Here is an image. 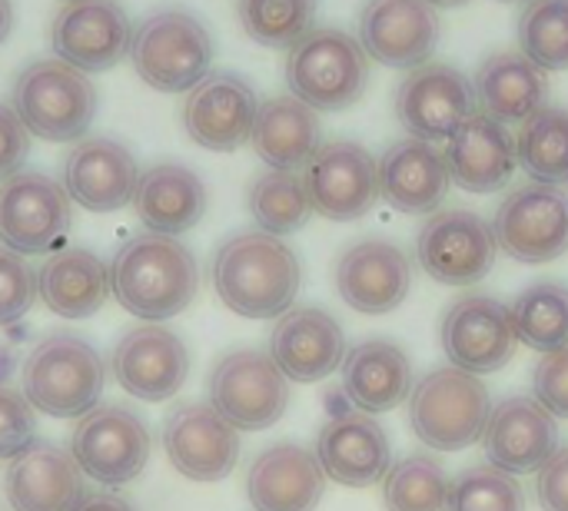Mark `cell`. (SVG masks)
Segmentation results:
<instances>
[{
  "instance_id": "484cf974",
  "label": "cell",
  "mask_w": 568,
  "mask_h": 511,
  "mask_svg": "<svg viewBox=\"0 0 568 511\" xmlns=\"http://www.w3.org/2000/svg\"><path fill=\"white\" fill-rule=\"evenodd\" d=\"M446 166H449V180L476 196L496 193L503 186H509L519 156H516V133L486 116V113H473L449 140H446Z\"/></svg>"
},
{
  "instance_id": "6da1fadb",
  "label": "cell",
  "mask_w": 568,
  "mask_h": 511,
  "mask_svg": "<svg viewBox=\"0 0 568 511\" xmlns=\"http://www.w3.org/2000/svg\"><path fill=\"white\" fill-rule=\"evenodd\" d=\"M210 279L226 309L246 319H276L293 309L303 283L296 253L263 229L230 236L210 266Z\"/></svg>"
},
{
  "instance_id": "2e32d148",
  "label": "cell",
  "mask_w": 568,
  "mask_h": 511,
  "mask_svg": "<svg viewBox=\"0 0 568 511\" xmlns=\"http://www.w3.org/2000/svg\"><path fill=\"white\" fill-rule=\"evenodd\" d=\"M439 37V10L429 0H366L359 10L356 40L383 67L413 70L429 63Z\"/></svg>"
},
{
  "instance_id": "f35d334b",
  "label": "cell",
  "mask_w": 568,
  "mask_h": 511,
  "mask_svg": "<svg viewBox=\"0 0 568 511\" xmlns=\"http://www.w3.org/2000/svg\"><path fill=\"white\" fill-rule=\"evenodd\" d=\"M320 0H240L236 13L250 40L273 50H290L316 27Z\"/></svg>"
},
{
  "instance_id": "83f0119b",
  "label": "cell",
  "mask_w": 568,
  "mask_h": 511,
  "mask_svg": "<svg viewBox=\"0 0 568 511\" xmlns=\"http://www.w3.org/2000/svg\"><path fill=\"white\" fill-rule=\"evenodd\" d=\"M326 492V472L316 452L296 442H276L256 456L246 476V495L256 511H313Z\"/></svg>"
},
{
  "instance_id": "7402d4cb",
  "label": "cell",
  "mask_w": 568,
  "mask_h": 511,
  "mask_svg": "<svg viewBox=\"0 0 568 511\" xmlns=\"http://www.w3.org/2000/svg\"><path fill=\"white\" fill-rule=\"evenodd\" d=\"M489 466L509 476L539 472L559 449V422L529 396L503 399L483 432Z\"/></svg>"
},
{
  "instance_id": "603a6c76",
  "label": "cell",
  "mask_w": 568,
  "mask_h": 511,
  "mask_svg": "<svg viewBox=\"0 0 568 511\" xmlns=\"http://www.w3.org/2000/svg\"><path fill=\"white\" fill-rule=\"evenodd\" d=\"M136 180L133 153L110 136H80L63 160V190L90 213H113L133 203Z\"/></svg>"
},
{
  "instance_id": "9a60e30c",
  "label": "cell",
  "mask_w": 568,
  "mask_h": 511,
  "mask_svg": "<svg viewBox=\"0 0 568 511\" xmlns=\"http://www.w3.org/2000/svg\"><path fill=\"white\" fill-rule=\"evenodd\" d=\"M443 349L463 372H499L516 356V329L509 306L489 293H469L456 299L443 316Z\"/></svg>"
},
{
  "instance_id": "cb8c5ba5",
  "label": "cell",
  "mask_w": 568,
  "mask_h": 511,
  "mask_svg": "<svg viewBox=\"0 0 568 511\" xmlns=\"http://www.w3.org/2000/svg\"><path fill=\"white\" fill-rule=\"evenodd\" d=\"M270 356L293 382H320L346 359L343 326L316 306L286 309L270 336Z\"/></svg>"
},
{
  "instance_id": "b9f144b4",
  "label": "cell",
  "mask_w": 568,
  "mask_h": 511,
  "mask_svg": "<svg viewBox=\"0 0 568 511\" xmlns=\"http://www.w3.org/2000/svg\"><path fill=\"white\" fill-rule=\"evenodd\" d=\"M33 299H37V273L27 266V256L0 246V326L23 319Z\"/></svg>"
},
{
  "instance_id": "60d3db41",
  "label": "cell",
  "mask_w": 568,
  "mask_h": 511,
  "mask_svg": "<svg viewBox=\"0 0 568 511\" xmlns=\"http://www.w3.org/2000/svg\"><path fill=\"white\" fill-rule=\"evenodd\" d=\"M446 511H526V492L516 476L496 466H476L449 482Z\"/></svg>"
},
{
  "instance_id": "f546056e",
  "label": "cell",
  "mask_w": 568,
  "mask_h": 511,
  "mask_svg": "<svg viewBox=\"0 0 568 511\" xmlns=\"http://www.w3.org/2000/svg\"><path fill=\"white\" fill-rule=\"evenodd\" d=\"M476 110L513 126L526 123L549 100V76L523 50H503L479 63L473 76Z\"/></svg>"
},
{
  "instance_id": "1f68e13d",
  "label": "cell",
  "mask_w": 568,
  "mask_h": 511,
  "mask_svg": "<svg viewBox=\"0 0 568 511\" xmlns=\"http://www.w3.org/2000/svg\"><path fill=\"white\" fill-rule=\"evenodd\" d=\"M133 209L150 233L180 236L203 219L206 186L183 163H156L140 173L133 190Z\"/></svg>"
},
{
  "instance_id": "52a82bcc",
  "label": "cell",
  "mask_w": 568,
  "mask_h": 511,
  "mask_svg": "<svg viewBox=\"0 0 568 511\" xmlns=\"http://www.w3.org/2000/svg\"><path fill=\"white\" fill-rule=\"evenodd\" d=\"M489 412V389L479 382V376L456 366L433 369L409 392V426L423 446L439 452H459L479 442Z\"/></svg>"
},
{
  "instance_id": "7c38bea8",
  "label": "cell",
  "mask_w": 568,
  "mask_h": 511,
  "mask_svg": "<svg viewBox=\"0 0 568 511\" xmlns=\"http://www.w3.org/2000/svg\"><path fill=\"white\" fill-rule=\"evenodd\" d=\"M70 229L63 183L40 170H17L0 180V246L20 256L50 253Z\"/></svg>"
},
{
  "instance_id": "ee69618b",
  "label": "cell",
  "mask_w": 568,
  "mask_h": 511,
  "mask_svg": "<svg viewBox=\"0 0 568 511\" xmlns=\"http://www.w3.org/2000/svg\"><path fill=\"white\" fill-rule=\"evenodd\" d=\"M536 402L556 419H568V346L546 352L532 372Z\"/></svg>"
},
{
  "instance_id": "e0dca14e",
  "label": "cell",
  "mask_w": 568,
  "mask_h": 511,
  "mask_svg": "<svg viewBox=\"0 0 568 511\" xmlns=\"http://www.w3.org/2000/svg\"><path fill=\"white\" fill-rule=\"evenodd\" d=\"M133 23L116 0H67L50 23V47L57 60L103 73L116 67L130 50Z\"/></svg>"
},
{
  "instance_id": "4fadbf2b",
  "label": "cell",
  "mask_w": 568,
  "mask_h": 511,
  "mask_svg": "<svg viewBox=\"0 0 568 511\" xmlns=\"http://www.w3.org/2000/svg\"><path fill=\"white\" fill-rule=\"evenodd\" d=\"M476 113L473 80L453 67L429 60L413 67L396 86V116L403 130L426 143H446Z\"/></svg>"
},
{
  "instance_id": "4dcf8cb0",
  "label": "cell",
  "mask_w": 568,
  "mask_h": 511,
  "mask_svg": "<svg viewBox=\"0 0 568 511\" xmlns=\"http://www.w3.org/2000/svg\"><path fill=\"white\" fill-rule=\"evenodd\" d=\"M339 372L346 399L369 416L403 406L413 392V362L396 343L386 339H366L353 346Z\"/></svg>"
},
{
  "instance_id": "e575fe53",
  "label": "cell",
  "mask_w": 568,
  "mask_h": 511,
  "mask_svg": "<svg viewBox=\"0 0 568 511\" xmlns=\"http://www.w3.org/2000/svg\"><path fill=\"white\" fill-rule=\"evenodd\" d=\"M516 156L536 183L568 190V110L546 103L519 123Z\"/></svg>"
},
{
  "instance_id": "3957f363",
  "label": "cell",
  "mask_w": 568,
  "mask_h": 511,
  "mask_svg": "<svg viewBox=\"0 0 568 511\" xmlns=\"http://www.w3.org/2000/svg\"><path fill=\"white\" fill-rule=\"evenodd\" d=\"M126 57L146 86L160 93H190L213 67V37L190 10L166 7L133 30Z\"/></svg>"
},
{
  "instance_id": "5bb4252c",
  "label": "cell",
  "mask_w": 568,
  "mask_h": 511,
  "mask_svg": "<svg viewBox=\"0 0 568 511\" xmlns=\"http://www.w3.org/2000/svg\"><path fill=\"white\" fill-rule=\"evenodd\" d=\"M303 170L313 213L333 223H353L366 216L379 200L376 156L356 140L323 143Z\"/></svg>"
},
{
  "instance_id": "ab89813d",
  "label": "cell",
  "mask_w": 568,
  "mask_h": 511,
  "mask_svg": "<svg viewBox=\"0 0 568 511\" xmlns=\"http://www.w3.org/2000/svg\"><path fill=\"white\" fill-rule=\"evenodd\" d=\"M516 40L539 70H568V0H526Z\"/></svg>"
},
{
  "instance_id": "ac0fdd59",
  "label": "cell",
  "mask_w": 568,
  "mask_h": 511,
  "mask_svg": "<svg viewBox=\"0 0 568 511\" xmlns=\"http://www.w3.org/2000/svg\"><path fill=\"white\" fill-rule=\"evenodd\" d=\"M260 100L253 86L230 73H206L183 103V130L186 136L213 153H233L243 143H250L253 120H256Z\"/></svg>"
},
{
  "instance_id": "c3c4849f",
  "label": "cell",
  "mask_w": 568,
  "mask_h": 511,
  "mask_svg": "<svg viewBox=\"0 0 568 511\" xmlns=\"http://www.w3.org/2000/svg\"><path fill=\"white\" fill-rule=\"evenodd\" d=\"M10 30H13V3L0 0V43L10 37Z\"/></svg>"
},
{
  "instance_id": "4316f807",
  "label": "cell",
  "mask_w": 568,
  "mask_h": 511,
  "mask_svg": "<svg viewBox=\"0 0 568 511\" xmlns=\"http://www.w3.org/2000/svg\"><path fill=\"white\" fill-rule=\"evenodd\" d=\"M316 459L326 479L349 489H369L389 472L393 449L386 429L369 412H339L323 426Z\"/></svg>"
},
{
  "instance_id": "f907efd6",
  "label": "cell",
  "mask_w": 568,
  "mask_h": 511,
  "mask_svg": "<svg viewBox=\"0 0 568 511\" xmlns=\"http://www.w3.org/2000/svg\"><path fill=\"white\" fill-rule=\"evenodd\" d=\"M503 3H519V0H503Z\"/></svg>"
},
{
  "instance_id": "8fae6325",
  "label": "cell",
  "mask_w": 568,
  "mask_h": 511,
  "mask_svg": "<svg viewBox=\"0 0 568 511\" xmlns=\"http://www.w3.org/2000/svg\"><path fill=\"white\" fill-rule=\"evenodd\" d=\"M70 456L93 482L130 486L150 459V432L126 406H93L70 436Z\"/></svg>"
},
{
  "instance_id": "277c9868",
  "label": "cell",
  "mask_w": 568,
  "mask_h": 511,
  "mask_svg": "<svg viewBox=\"0 0 568 511\" xmlns=\"http://www.w3.org/2000/svg\"><path fill=\"white\" fill-rule=\"evenodd\" d=\"M10 106L30 136L77 143L97 116V86L63 60H33L13 80Z\"/></svg>"
},
{
  "instance_id": "5b68a950",
  "label": "cell",
  "mask_w": 568,
  "mask_h": 511,
  "mask_svg": "<svg viewBox=\"0 0 568 511\" xmlns=\"http://www.w3.org/2000/svg\"><path fill=\"white\" fill-rule=\"evenodd\" d=\"M20 382L33 409L53 419H80L100 402L106 366L87 339L73 333H57L33 346L23 362Z\"/></svg>"
},
{
  "instance_id": "bcb514c9",
  "label": "cell",
  "mask_w": 568,
  "mask_h": 511,
  "mask_svg": "<svg viewBox=\"0 0 568 511\" xmlns=\"http://www.w3.org/2000/svg\"><path fill=\"white\" fill-rule=\"evenodd\" d=\"M536 495L546 511H568V446L556 449V456L539 469Z\"/></svg>"
},
{
  "instance_id": "74e56055",
  "label": "cell",
  "mask_w": 568,
  "mask_h": 511,
  "mask_svg": "<svg viewBox=\"0 0 568 511\" xmlns=\"http://www.w3.org/2000/svg\"><path fill=\"white\" fill-rule=\"evenodd\" d=\"M386 511H446L449 476L433 456H409L383 476Z\"/></svg>"
},
{
  "instance_id": "30bf717a",
  "label": "cell",
  "mask_w": 568,
  "mask_h": 511,
  "mask_svg": "<svg viewBox=\"0 0 568 511\" xmlns=\"http://www.w3.org/2000/svg\"><path fill=\"white\" fill-rule=\"evenodd\" d=\"M496 243L526 266H542L568 253V193L549 183L513 190L493 216Z\"/></svg>"
},
{
  "instance_id": "8992f818",
  "label": "cell",
  "mask_w": 568,
  "mask_h": 511,
  "mask_svg": "<svg viewBox=\"0 0 568 511\" xmlns=\"http://www.w3.org/2000/svg\"><path fill=\"white\" fill-rule=\"evenodd\" d=\"M369 83V57L359 40L336 27H313L286 53V86L316 113L353 106Z\"/></svg>"
},
{
  "instance_id": "681fc988",
  "label": "cell",
  "mask_w": 568,
  "mask_h": 511,
  "mask_svg": "<svg viewBox=\"0 0 568 511\" xmlns=\"http://www.w3.org/2000/svg\"><path fill=\"white\" fill-rule=\"evenodd\" d=\"M436 10H456V7H466L469 0H429Z\"/></svg>"
},
{
  "instance_id": "ba28073f",
  "label": "cell",
  "mask_w": 568,
  "mask_h": 511,
  "mask_svg": "<svg viewBox=\"0 0 568 511\" xmlns=\"http://www.w3.org/2000/svg\"><path fill=\"white\" fill-rule=\"evenodd\" d=\"M210 406L236 429L276 426L290 406V379L263 349H233L210 372Z\"/></svg>"
},
{
  "instance_id": "9c48e42d",
  "label": "cell",
  "mask_w": 568,
  "mask_h": 511,
  "mask_svg": "<svg viewBox=\"0 0 568 511\" xmlns=\"http://www.w3.org/2000/svg\"><path fill=\"white\" fill-rule=\"evenodd\" d=\"M499 256L493 223L473 209H436L419 236L416 259L423 273L443 286H473L483 283Z\"/></svg>"
},
{
  "instance_id": "ffe728a7",
  "label": "cell",
  "mask_w": 568,
  "mask_h": 511,
  "mask_svg": "<svg viewBox=\"0 0 568 511\" xmlns=\"http://www.w3.org/2000/svg\"><path fill=\"white\" fill-rule=\"evenodd\" d=\"M336 289L343 303L363 316H386L413 289V263L389 239H359L336 263Z\"/></svg>"
},
{
  "instance_id": "7bdbcfd3",
  "label": "cell",
  "mask_w": 568,
  "mask_h": 511,
  "mask_svg": "<svg viewBox=\"0 0 568 511\" xmlns=\"http://www.w3.org/2000/svg\"><path fill=\"white\" fill-rule=\"evenodd\" d=\"M33 406L23 392L0 386V459H13L33 442Z\"/></svg>"
},
{
  "instance_id": "d4e9b609",
  "label": "cell",
  "mask_w": 568,
  "mask_h": 511,
  "mask_svg": "<svg viewBox=\"0 0 568 511\" xmlns=\"http://www.w3.org/2000/svg\"><path fill=\"white\" fill-rule=\"evenodd\" d=\"M3 492L13 511H73L83 502L87 486L67 449L53 442H30L10 459Z\"/></svg>"
},
{
  "instance_id": "836d02e7",
  "label": "cell",
  "mask_w": 568,
  "mask_h": 511,
  "mask_svg": "<svg viewBox=\"0 0 568 511\" xmlns=\"http://www.w3.org/2000/svg\"><path fill=\"white\" fill-rule=\"evenodd\" d=\"M110 293V273L103 259L83 246H67L47 256L37 269V296L63 319H90Z\"/></svg>"
},
{
  "instance_id": "44dd1931",
  "label": "cell",
  "mask_w": 568,
  "mask_h": 511,
  "mask_svg": "<svg viewBox=\"0 0 568 511\" xmlns=\"http://www.w3.org/2000/svg\"><path fill=\"white\" fill-rule=\"evenodd\" d=\"M110 369L123 392L143 402H163L180 392L190 372V352L183 339L160 323L130 329L110 359Z\"/></svg>"
},
{
  "instance_id": "f6af8a7d",
  "label": "cell",
  "mask_w": 568,
  "mask_h": 511,
  "mask_svg": "<svg viewBox=\"0 0 568 511\" xmlns=\"http://www.w3.org/2000/svg\"><path fill=\"white\" fill-rule=\"evenodd\" d=\"M30 153V133L13 113V106L0 103V180L13 176Z\"/></svg>"
},
{
  "instance_id": "d590c367",
  "label": "cell",
  "mask_w": 568,
  "mask_h": 511,
  "mask_svg": "<svg viewBox=\"0 0 568 511\" xmlns=\"http://www.w3.org/2000/svg\"><path fill=\"white\" fill-rule=\"evenodd\" d=\"M516 339L536 352H556L568 346V286L532 283L509 306Z\"/></svg>"
},
{
  "instance_id": "f1b7e54d",
  "label": "cell",
  "mask_w": 568,
  "mask_h": 511,
  "mask_svg": "<svg viewBox=\"0 0 568 511\" xmlns=\"http://www.w3.org/2000/svg\"><path fill=\"white\" fill-rule=\"evenodd\" d=\"M379 196L399 213H436L449 193V166L436 143L406 136L376 160Z\"/></svg>"
},
{
  "instance_id": "8d00e7d4",
  "label": "cell",
  "mask_w": 568,
  "mask_h": 511,
  "mask_svg": "<svg viewBox=\"0 0 568 511\" xmlns=\"http://www.w3.org/2000/svg\"><path fill=\"white\" fill-rule=\"evenodd\" d=\"M250 216L270 236H290L306 226L313 203L296 170H266L250 186Z\"/></svg>"
},
{
  "instance_id": "7a4b0ae2",
  "label": "cell",
  "mask_w": 568,
  "mask_h": 511,
  "mask_svg": "<svg viewBox=\"0 0 568 511\" xmlns=\"http://www.w3.org/2000/svg\"><path fill=\"white\" fill-rule=\"evenodd\" d=\"M110 293L136 319L166 323L180 316L200 286V269L186 243L163 233L126 239L110 263Z\"/></svg>"
},
{
  "instance_id": "d6986e66",
  "label": "cell",
  "mask_w": 568,
  "mask_h": 511,
  "mask_svg": "<svg viewBox=\"0 0 568 511\" xmlns=\"http://www.w3.org/2000/svg\"><path fill=\"white\" fill-rule=\"evenodd\" d=\"M163 449L180 476L193 482H220L240 459V436L210 402H190L166 416Z\"/></svg>"
},
{
  "instance_id": "d6a6232c",
  "label": "cell",
  "mask_w": 568,
  "mask_h": 511,
  "mask_svg": "<svg viewBox=\"0 0 568 511\" xmlns=\"http://www.w3.org/2000/svg\"><path fill=\"white\" fill-rule=\"evenodd\" d=\"M250 143L270 170H296L300 173L313 160V153L323 146L320 113L293 93L273 96V100L260 103Z\"/></svg>"
},
{
  "instance_id": "7dc6e473",
  "label": "cell",
  "mask_w": 568,
  "mask_h": 511,
  "mask_svg": "<svg viewBox=\"0 0 568 511\" xmlns=\"http://www.w3.org/2000/svg\"><path fill=\"white\" fill-rule=\"evenodd\" d=\"M73 511H133V505L113 492H93V495H83V502Z\"/></svg>"
}]
</instances>
